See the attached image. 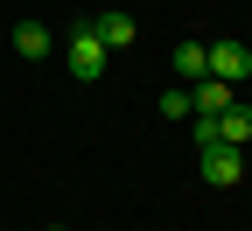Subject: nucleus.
<instances>
[{
    "label": "nucleus",
    "instance_id": "20e7f679",
    "mask_svg": "<svg viewBox=\"0 0 252 231\" xmlns=\"http://www.w3.org/2000/svg\"><path fill=\"white\" fill-rule=\"evenodd\" d=\"M238 98V84H224V77H196L189 84V112H224Z\"/></svg>",
    "mask_w": 252,
    "mask_h": 231
},
{
    "label": "nucleus",
    "instance_id": "7ed1b4c3",
    "mask_svg": "<svg viewBox=\"0 0 252 231\" xmlns=\"http://www.w3.org/2000/svg\"><path fill=\"white\" fill-rule=\"evenodd\" d=\"M203 56H210V77H224V84H245V77H252V49H245L238 35L203 42Z\"/></svg>",
    "mask_w": 252,
    "mask_h": 231
},
{
    "label": "nucleus",
    "instance_id": "423d86ee",
    "mask_svg": "<svg viewBox=\"0 0 252 231\" xmlns=\"http://www.w3.org/2000/svg\"><path fill=\"white\" fill-rule=\"evenodd\" d=\"M49 49H56V35H49L42 21H14V56H35V63H42Z\"/></svg>",
    "mask_w": 252,
    "mask_h": 231
},
{
    "label": "nucleus",
    "instance_id": "6e6552de",
    "mask_svg": "<svg viewBox=\"0 0 252 231\" xmlns=\"http://www.w3.org/2000/svg\"><path fill=\"white\" fill-rule=\"evenodd\" d=\"M168 63H175V77H182V84L210 77V56H203V42H175V56H168Z\"/></svg>",
    "mask_w": 252,
    "mask_h": 231
},
{
    "label": "nucleus",
    "instance_id": "f03ea898",
    "mask_svg": "<svg viewBox=\"0 0 252 231\" xmlns=\"http://www.w3.org/2000/svg\"><path fill=\"white\" fill-rule=\"evenodd\" d=\"M203 154V182L210 189H231L238 175H245V147H231V140H210V147H196Z\"/></svg>",
    "mask_w": 252,
    "mask_h": 231
},
{
    "label": "nucleus",
    "instance_id": "f257e3e1",
    "mask_svg": "<svg viewBox=\"0 0 252 231\" xmlns=\"http://www.w3.org/2000/svg\"><path fill=\"white\" fill-rule=\"evenodd\" d=\"M63 63H70V77H77V84H98V77H105V63H112V56H105V42H98V28H91V21H77V28H70Z\"/></svg>",
    "mask_w": 252,
    "mask_h": 231
},
{
    "label": "nucleus",
    "instance_id": "1a4fd4ad",
    "mask_svg": "<svg viewBox=\"0 0 252 231\" xmlns=\"http://www.w3.org/2000/svg\"><path fill=\"white\" fill-rule=\"evenodd\" d=\"M161 112H168V119H189V84H175V91H161Z\"/></svg>",
    "mask_w": 252,
    "mask_h": 231
},
{
    "label": "nucleus",
    "instance_id": "0eeeda50",
    "mask_svg": "<svg viewBox=\"0 0 252 231\" xmlns=\"http://www.w3.org/2000/svg\"><path fill=\"white\" fill-rule=\"evenodd\" d=\"M217 140H231V147H245V140H252V105H238V98H231V105L217 112Z\"/></svg>",
    "mask_w": 252,
    "mask_h": 231
},
{
    "label": "nucleus",
    "instance_id": "9d476101",
    "mask_svg": "<svg viewBox=\"0 0 252 231\" xmlns=\"http://www.w3.org/2000/svg\"><path fill=\"white\" fill-rule=\"evenodd\" d=\"M42 231H63V224H42Z\"/></svg>",
    "mask_w": 252,
    "mask_h": 231
},
{
    "label": "nucleus",
    "instance_id": "39448f33",
    "mask_svg": "<svg viewBox=\"0 0 252 231\" xmlns=\"http://www.w3.org/2000/svg\"><path fill=\"white\" fill-rule=\"evenodd\" d=\"M91 28H98V42H105V49H126V42L140 35V28H133V14H126V7H105V14L91 21Z\"/></svg>",
    "mask_w": 252,
    "mask_h": 231
}]
</instances>
